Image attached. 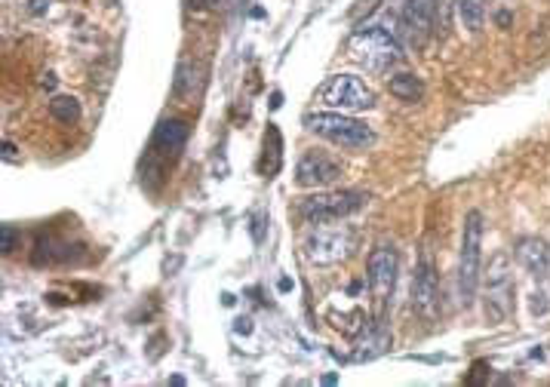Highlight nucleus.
Masks as SVG:
<instances>
[{"instance_id":"obj_16","label":"nucleus","mask_w":550,"mask_h":387,"mask_svg":"<svg viewBox=\"0 0 550 387\" xmlns=\"http://www.w3.org/2000/svg\"><path fill=\"white\" fill-rule=\"evenodd\" d=\"M68 243L55 237H40L34 246V255H31V264H55V262H71V252H68Z\"/></svg>"},{"instance_id":"obj_13","label":"nucleus","mask_w":550,"mask_h":387,"mask_svg":"<svg viewBox=\"0 0 550 387\" xmlns=\"http://www.w3.org/2000/svg\"><path fill=\"white\" fill-rule=\"evenodd\" d=\"M185 142H188V123H185V120H163L154 133V145L163 147L170 157L179 154L185 147Z\"/></svg>"},{"instance_id":"obj_25","label":"nucleus","mask_w":550,"mask_h":387,"mask_svg":"<svg viewBox=\"0 0 550 387\" xmlns=\"http://www.w3.org/2000/svg\"><path fill=\"white\" fill-rule=\"evenodd\" d=\"M31 13H46V0H31Z\"/></svg>"},{"instance_id":"obj_8","label":"nucleus","mask_w":550,"mask_h":387,"mask_svg":"<svg viewBox=\"0 0 550 387\" xmlns=\"http://www.w3.org/2000/svg\"><path fill=\"white\" fill-rule=\"evenodd\" d=\"M434 16H436V0H406L403 13H400V28H403L409 46L422 50L427 37L434 31Z\"/></svg>"},{"instance_id":"obj_23","label":"nucleus","mask_w":550,"mask_h":387,"mask_svg":"<svg viewBox=\"0 0 550 387\" xmlns=\"http://www.w3.org/2000/svg\"><path fill=\"white\" fill-rule=\"evenodd\" d=\"M13 154H16V145H13V142H4V160H6V163L13 160Z\"/></svg>"},{"instance_id":"obj_2","label":"nucleus","mask_w":550,"mask_h":387,"mask_svg":"<svg viewBox=\"0 0 550 387\" xmlns=\"http://www.w3.org/2000/svg\"><path fill=\"white\" fill-rule=\"evenodd\" d=\"M483 212L471 209L464 215V234H461V255H458V298L461 308H471L480 289V271H483Z\"/></svg>"},{"instance_id":"obj_1","label":"nucleus","mask_w":550,"mask_h":387,"mask_svg":"<svg viewBox=\"0 0 550 387\" xmlns=\"http://www.w3.org/2000/svg\"><path fill=\"white\" fill-rule=\"evenodd\" d=\"M348 55L366 71H385L403 59V46L385 25H366L351 34Z\"/></svg>"},{"instance_id":"obj_18","label":"nucleus","mask_w":550,"mask_h":387,"mask_svg":"<svg viewBox=\"0 0 550 387\" xmlns=\"http://www.w3.org/2000/svg\"><path fill=\"white\" fill-rule=\"evenodd\" d=\"M50 114L65 126H74L80 120V101L74 96H55L50 101Z\"/></svg>"},{"instance_id":"obj_10","label":"nucleus","mask_w":550,"mask_h":387,"mask_svg":"<svg viewBox=\"0 0 550 387\" xmlns=\"http://www.w3.org/2000/svg\"><path fill=\"white\" fill-rule=\"evenodd\" d=\"M412 308L422 320H434L440 310V283H436V267L422 258L415 267V280H412Z\"/></svg>"},{"instance_id":"obj_20","label":"nucleus","mask_w":550,"mask_h":387,"mask_svg":"<svg viewBox=\"0 0 550 387\" xmlns=\"http://www.w3.org/2000/svg\"><path fill=\"white\" fill-rule=\"evenodd\" d=\"M16 243H18V230H16L13 225H4V228H0V252L9 255V252L16 249Z\"/></svg>"},{"instance_id":"obj_21","label":"nucleus","mask_w":550,"mask_h":387,"mask_svg":"<svg viewBox=\"0 0 550 387\" xmlns=\"http://www.w3.org/2000/svg\"><path fill=\"white\" fill-rule=\"evenodd\" d=\"M529 310H532V313H544L547 310V295L544 292H535L532 301H529Z\"/></svg>"},{"instance_id":"obj_19","label":"nucleus","mask_w":550,"mask_h":387,"mask_svg":"<svg viewBox=\"0 0 550 387\" xmlns=\"http://www.w3.org/2000/svg\"><path fill=\"white\" fill-rule=\"evenodd\" d=\"M458 13L461 22L468 31H483V22H486V0H458Z\"/></svg>"},{"instance_id":"obj_28","label":"nucleus","mask_w":550,"mask_h":387,"mask_svg":"<svg viewBox=\"0 0 550 387\" xmlns=\"http://www.w3.org/2000/svg\"><path fill=\"white\" fill-rule=\"evenodd\" d=\"M498 25H510V13H498Z\"/></svg>"},{"instance_id":"obj_6","label":"nucleus","mask_w":550,"mask_h":387,"mask_svg":"<svg viewBox=\"0 0 550 387\" xmlns=\"http://www.w3.org/2000/svg\"><path fill=\"white\" fill-rule=\"evenodd\" d=\"M366 203V194L360 191H332V194H317V197L302 200V215L314 225H326L335 218H348L351 212H357Z\"/></svg>"},{"instance_id":"obj_17","label":"nucleus","mask_w":550,"mask_h":387,"mask_svg":"<svg viewBox=\"0 0 550 387\" xmlns=\"http://www.w3.org/2000/svg\"><path fill=\"white\" fill-rule=\"evenodd\" d=\"M387 92L400 101H422L424 99V83L415 74H397L387 80Z\"/></svg>"},{"instance_id":"obj_5","label":"nucleus","mask_w":550,"mask_h":387,"mask_svg":"<svg viewBox=\"0 0 550 387\" xmlns=\"http://www.w3.org/2000/svg\"><path fill=\"white\" fill-rule=\"evenodd\" d=\"M317 96H320L323 105H329L332 111H369V108H375L372 89L360 77H353V74H335V77H329L323 83Z\"/></svg>"},{"instance_id":"obj_22","label":"nucleus","mask_w":550,"mask_h":387,"mask_svg":"<svg viewBox=\"0 0 550 387\" xmlns=\"http://www.w3.org/2000/svg\"><path fill=\"white\" fill-rule=\"evenodd\" d=\"M237 332L249 335V332H253V320H249V317H240V320H237Z\"/></svg>"},{"instance_id":"obj_24","label":"nucleus","mask_w":550,"mask_h":387,"mask_svg":"<svg viewBox=\"0 0 550 387\" xmlns=\"http://www.w3.org/2000/svg\"><path fill=\"white\" fill-rule=\"evenodd\" d=\"M179 264H182V258H179V255H175V258H170V262H166V274L172 276V271H175V267H179Z\"/></svg>"},{"instance_id":"obj_12","label":"nucleus","mask_w":550,"mask_h":387,"mask_svg":"<svg viewBox=\"0 0 550 387\" xmlns=\"http://www.w3.org/2000/svg\"><path fill=\"white\" fill-rule=\"evenodd\" d=\"M517 262L523 264L535 280H547L550 276V246L538 237H523L517 243Z\"/></svg>"},{"instance_id":"obj_7","label":"nucleus","mask_w":550,"mask_h":387,"mask_svg":"<svg viewBox=\"0 0 550 387\" xmlns=\"http://www.w3.org/2000/svg\"><path fill=\"white\" fill-rule=\"evenodd\" d=\"M351 252V234L341 228H317L304 243V255L314 264H332L341 262Z\"/></svg>"},{"instance_id":"obj_27","label":"nucleus","mask_w":550,"mask_h":387,"mask_svg":"<svg viewBox=\"0 0 550 387\" xmlns=\"http://www.w3.org/2000/svg\"><path fill=\"white\" fill-rule=\"evenodd\" d=\"M280 289L289 292V289H292V280H289V276H283V280H280Z\"/></svg>"},{"instance_id":"obj_11","label":"nucleus","mask_w":550,"mask_h":387,"mask_svg":"<svg viewBox=\"0 0 550 387\" xmlns=\"http://www.w3.org/2000/svg\"><path fill=\"white\" fill-rule=\"evenodd\" d=\"M339 163L326 154H304L295 166V181L302 188H323V184H335L339 181Z\"/></svg>"},{"instance_id":"obj_9","label":"nucleus","mask_w":550,"mask_h":387,"mask_svg":"<svg viewBox=\"0 0 550 387\" xmlns=\"http://www.w3.org/2000/svg\"><path fill=\"white\" fill-rule=\"evenodd\" d=\"M397 264H400V258L390 246L372 249V255L366 262V276H369V289H372V295H375V301L390 298L394 283H397Z\"/></svg>"},{"instance_id":"obj_4","label":"nucleus","mask_w":550,"mask_h":387,"mask_svg":"<svg viewBox=\"0 0 550 387\" xmlns=\"http://www.w3.org/2000/svg\"><path fill=\"white\" fill-rule=\"evenodd\" d=\"M304 126L311 129L314 135L326 138V142L339 145V147H351V151H363V147L375 145V133L360 123L353 117H344L339 111H320V114H307Z\"/></svg>"},{"instance_id":"obj_3","label":"nucleus","mask_w":550,"mask_h":387,"mask_svg":"<svg viewBox=\"0 0 550 387\" xmlns=\"http://www.w3.org/2000/svg\"><path fill=\"white\" fill-rule=\"evenodd\" d=\"M483 313L492 326H501L514 313V274H510L507 252H495L483 280Z\"/></svg>"},{"instance_id":"obj_14","label":"nucleus","mask_w":550,"mask_h":387,"mask_svg":"<svg viewBox=\"0 0 550 387\" xmlns=\"http://www.w3.org/2000/svg\"><path fill=\"white\" fill-rule=\"evenodd\" d=\"M203 86H207V77L194 62H182L179 74H175V96L179 99H197Z\"/></svg>"},{"instance_id":"obj_15","label":"nucleus","mask_w":550,"mask_h":387,"mask_svg":"<svg viewBox=\"0 0 550 387\" xmlns=\"http://www.w3.org/2000/svg\"><path fill=\"white\" fill-rule=\"evenodd\" d=\"M283 151V138H280V129L271 123L268 126V133H265V147H262V163H258V169H262L265 179H274V175L280 172V154Z\"/></svg>"},{"instance_id":"obj_26","label":"nucleus","mask_w":550,"mask_h":387,"mask_svg":"<svg viewBox=\"0 0 550 387\" xmlns=\"http://www.w3.org/2000/svg\"><path fill=\"white\" fill-rule=\"evenodd\" d=\"M191 4H194V6H197V9H207V6H216V4H219V0H191Z\"/></svg>"}]
</instances>
